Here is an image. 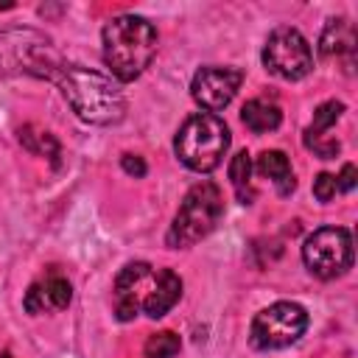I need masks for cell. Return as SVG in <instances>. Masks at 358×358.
<instances>
[{"instance_id":"cell-7","label":"cell","mask_w":358,"mask_h":358,"mask_svg":"<svg viewBox=\"0 0 358 358\" xmlns=\"http://www.w3.org/2000/svg\"><path fill=\"white\" fill-rule=\"evenodd\" d=\"M263 64L277 78L299 81L313 70V50L296 28L280 25L268 34L263 45Z\"/></svg>"},{"instance_id":"cell-14","label":"cell","mask_w":358,"mask_h":358,"mask_svg":"<svg viewBox=\"0 0 358 358\" xmlns=\"http://www.w3.org/2000/svg\"><path fill=\"white\" fill-rule=\"evenodd\" d=\"M341 112H344V103H341V101H324V103H319L316 112H313V123L305 129L302 140H319V137H327V131L336 126V120L341 117Z\"/></svg>"},{"instance_id":"cell-4","label":"cell","mask_w":358,"mask_h":358,"mask_svg":"<svg viewBox=\"0 0 358 358\" xmlns=\"http://www.w3.org/2000/svg\"><path fill=\"white\" fill-rule=\"evenodd\" d=\"M221 215H224V196H221L218 185H213V182L193 185L185 193V199L173 215V224L165 235L168 246L171 249H187V246L199 243L201 238H207L218 227Z\"/></svg>"},{"instance_id":"cell-5","label":"cell","mask_w":358,"mask_h":358,"mask_svg":"<svg viewBox=\"0 0 358 358\" xmlns=\"http://www.w3.org/2000/svg\"><path fill=\"white\" fill-rule=\"evenodd\" d=\"M302 260L319 280H336L352 266V235L344 227H319L305 238Z\"/></svg>"},{"instance_id":"cell-13","label":"cell","mask_w":358,"mask_h":358,"mask_svg":"<svg viewBox=\"0 0 358 358\" xmlns=\"http://www.w3.org/2000/svg\"><path fill=\"white\" fill-rule=\"evenodd\" d=\"M352 50H355V31L347 20H330L327 28L322 31V39H319V53L324 59H333L338 53H350L352 59Z\"/></svg>"},{"instance_id":"cell-16","label":"cell","mask_w":358,"mask_h":358,"mask_svg":"<svg viewBox=\"0 0 358 358\" xmlns=\"http://www.w3.org/2000/svg\"><path fill=\"white\" fill-rule=\"evenodd\" d=\"M20 140L25 143L28 151H34V154H45V157H50L53 165H59V143H56V137H53L50 131L31 134V126H25V129L20 131Z\"/></svg>"},{"instance_id":"cell-11","label":"cell","mask_w":358,"mask_h":358,"mask_svg":"<svg viewBox=\"0 0 358 358\" xmlns=\"http://www.w3.org/2000/svg\"><path fill=\"white\" fill-rule=\"evenodd\" d=\"M255 168H257L260 176H268V179L274 182V187H277L280 196L294 193L296 179H294L291 162H288V157H285L282 151H263V154L257 157V165H255Z\"/></svg>"},{"instance_id":"cell-15","label":"cell","mask_w":358,"mask_h":358,"mask_svg":"<svg viewBox=\"0 0 358 358\" xmlns=\"http://www.w3.org/2000/svg\"><path fill=\"white\" fill-rule=\"evenodd\" d=\"M249 176H252V157L246 151H238L229 162V179H232V187L238 193V199L243 204L252 201V190H249Z\"/></svg>"},{"instance_id":"cell-8","label":"cell","mask_w":358,"mask_h":358,"mask_svg":"<svg viewBox=\"0 0 358 358\" xmlns=\"http://www.w3.org/2000/svg\"><path fill=\"white\" fill-rule=\"evenodd\" d=\"M241 81H243V73L238 67L207 64V67L196 70L193 84H190V95L201 109L215 115L235 98V92L241 90Z\"/></svg>"},{"instance_id":"cell-1","label":"cell","mask_w":358,"mask_h":358,"mask_svg":"<svg viewBox=\"0 0 358 358\" xmlns=\"http://www.w3.org/2000/svg\"><path fill=\"white\" fill-rule=\"evenodd\" d=\"M73 112L92 126H115L126 117V98L117 81L81 64H59L53 78Z\"/></svg>"},{"instance_id":"cell-20","label":"cell","mask_w":358,"mask_h":358,"mask_svg":"<svg viewBox=\"0 0 358 358\" xmlns=\"http://www.w3.org/2000/svg\"><path fill=\"white\" fill-rule=\"evenodd\" d=\"M313 196L319 199V201H330L333 196H336V176L333 173H319L316 179H313Z\"/></svg>"},{"instance_id":"cell-6","label":"cell","mask_w":358,"mask_h":358,"mask_svg":"<svg viewBox=\"0 0 358 358\" xmlns=\"http://www.w3.org/2000/svg\"><path fill=\"white\" fill-rule=\"evenodd\" d=\"M308 330V310L296 302H274L252 319L249 341L255 350L291 347Z\"/></svg>"},{"instance_id":"cell-18","label":"cell","mask_w":358,"mask_h":358,"mask_svg":"<svg viewBox=\"0 0 358 358\" xmlns=\"http://www.w3.org/2000/svg\"><path fill=\"white\" fill-rule=\"evenodd\" d=\"M45 294H48V302H50V308H56V310H62V308H67L70 305V299H73V288H70V282H67V277H62V274H50L48 280H45Z\"/></svg>"},{"instance_id":"cell-17","label":"cell","mask_w":358,"mask_h":358,"mask_svg":"<svg viewBox=\"0 0 358 358\" xmlns=\"http://www.w3.org/2000/svg\"><path fill=\"white\" fill-rule=\"evenodd\" d=\"M179 347H182L179 336L171 333V330H162V333L148 336L143 352H145V358H173V355L179 352Z\"/></svg>"},{"instance_id":"cell-12","label":"cell","mask_w":358,"mask_h":358,"mask_svg":"<svg viewBox=\"0 0 358 358\" xmlns=\"http://www.w3.org/2000/svg\"><path fill=\"white\" fill-rule=\"evenodd\" d=\"M241 120L249 131L255 134H266V131H274L280 123H282V112L277 103H268V101H260V98H252L243 103L241 109Z\"/></svg>"},{"instance_id":"cell-23","label":"cell","mask_w":358,"mask_h":358,"mask_svg":"<svg viewBox=\"0 0 358 358\" xmlns=\"http://www.w3.org/2000/svg\"><path fill=\"white\" fill-rule=\"evenodd\" d=\"M0 358H14V355H11V352H3V355H0Z\"/></svg>"},{"instance_id":"cell-19","label":"cell","mask_w":358,"mask_h":358,"mask_svg":"<svg viewBox=\"0 0 358 358\" xmlns=\"http://www.w3.org/2000/svg\"><path fill=\"white\" fill-rule=\"evenodd\" d=\"M22 305H25V310H28V313H45V310H50L48 294H45V288H42L39 282H34V285L28 288V294H25Z\"/></svg>"},{"instance_id":"cell-2","label":"cell","mask_w":358,"mask_h":358,"mask_svg":"<svg viewBox=\"0 0 358 358\" xmlns=\"http://www.w3.org/2000/svg\"><path fill=\"white\" fill-rule=\"evenodd\" d=\"M157 56V28L137 14H120L103 25V62L117 81H134Z\"/></svg>"},{"instance_id":"cell-22","label":"cell","mask_w":358,"mask_h":358,"mask_svg":"<svg viewBox=\"0 0 358 358\" xmlns=\"http://www.w3.org/2000/svg\"><path fill=\"white\" fill-rule=\"evenodd\" d=\"M355 179H358V173H355V165L352 162H347L344 168H341V173L336 176V190H352L355 187Z\"/></svg>"},{"instance_id":"cell-21","label":"cell","mask_w":358,"mask_h":358,"mask_svg":"<svg viewBox=\"0 0 358 358\" xmlns=\"http://www.w3.org/2000/svg\"><path fill=\"white\" fill-rule=\"evenodd\" d=\"M120 168L129 173V176H134V179H143L145 176V159L140 157V154H123L120 157Z\"/></svg>"},{"instance_id":"cell-9","label":"cell","mask_w":358,"mask_h":358,"mask_svg":"<svg viewBox=\"0 0 358 358\" xmlns=\"http://www.w3.org/2000/svg\"><path fill=\"white\" fill-rule=\"evenodd\" d=\"M157 282V268L148 263H126L120 274L115 277V316L120 322H131L143 302L148 299L151 288Z\"/></svg>"},{"instance_id":"cell-10","label":"cell","mask_w":358,"mask_h":358,"mask_svg":"<svg viewBox=\"0 0 358 358\" xmlns=\"http://www.w3.org/2000/svg\"><path fill=\"white\" fill-rule=\"evenodd\" d=\"M182 296V280L176 271L171 268H157V282L148 294V299L143 302V313L151 316V319H159L165 316Z\"/></svg>"},{"instance_id":"cell-3","label":"cell","mask_w":358,"mask_h":358,"mask_svg":"<svg viewBox=\"0 0 358 358\" xmlns=\"http://www.w3.org/2000/svg\"><path fill=\"white\" fill-rule=\"evenodd\" d=\"M227 148H229V129L218 115H210V112L190 115L173 137V151L179 162L196 173L215 171Z\"/></svg>"}]
</instances>
